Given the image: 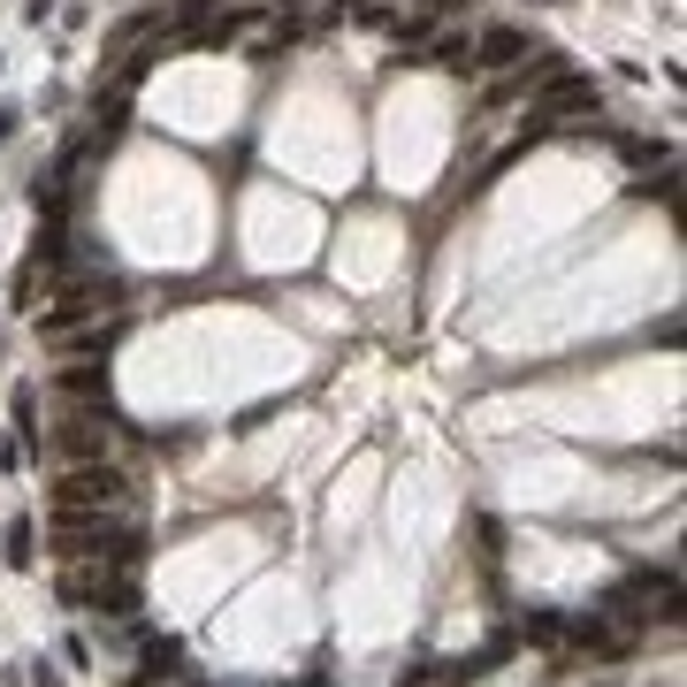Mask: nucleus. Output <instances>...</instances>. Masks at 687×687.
<instances>
[{"label":"nucleus","mask_w":687,"mask_h":687,"mask_svg":"<svg viewBox=\"0 0 687 687\" xmlns=\"http://www.w3.org/2000/svg\"><path fill=\"white\" fill-rule=\"evenodd\" d=\"M54 550L61 558H100V565H131L146 550V527L108 505V513H54Z\"/></svg>","instance_id":"obj_1"},{"label":"nucleus","mask_w":687,"mask_h":687,"mask_svg":"<svg viewBox=\"0 0 687 687\" xmlns=\"http://www.w3.org/2000/svg\"><path fill=\"white\" fill-rule=\"evenodd\" d=\"M108 505H131V482L108 459H85L54 482V513H108Z\"/></svg>","instance_id":"obj_2"},{"label":"nucleus","mask_w":687,"mask_h":687,"mask_svg":"<svg viewBox=\"0 0 687 687\" xmlns=\"http://www.w3.org/2000/svg\"><path fill=\"white\" fill-rule=\"evenodd\" d=\"M558 115H596V85L573 77V69H558V77L534 92V115H527V123L542 131V123H558Z\"/></svg>","instance_id":"obj_3"},{"label":"nucleus","mask_w":687,"mask_h":687,"mask_svg":"<svg viewBox=\"0 0 687 687\" xmlns=\"http://www.w3.org/2000/svg\"><path fill=\"white\" fill-rule=\"evenodd\" d=\"M100 299H115V291H100V283H85V291H69L61 306H46V314H38V337H54V344H61L69 329H85V322H100V314H108Z\"/></svg>","instance_id":"obj_4"},{"label":"nucleus","mask_w":687,"mask_h":687,"mask_svg":"<svg viewBox=\"0 0 687 687\" xmlns=\"http://www.w3.org/2000/svg\"><path fill=\"white\" fill-rule=\"evenodd\" d=\"M54 390L69 405H108V367L100 359H69V367H54Z\"/></svg>","instance_id":"obj_5"},{"label":"nucleus","mask_w":687,"mask_h":687,"mask_svg":"<svg viewBox=\"0 0 687 687\" xmlns=\"http://www.w3.org/2000/svg\"><path fill=\"white\" fill-rule=\"evenodd\" d=\"M138 687H169L183 680V642H161V634H146L138 642V673H131Z\"/></svg>","instance_id":"obj_6"},{"label":"nucleus","mask_w":687,"mask_h":687,"mask_svg":"<svg viewBox=\"0 0 687 687\" xmlns=\"http://www.w3.org/2000/svg\"><path fill=\"white\" fill-rule=\"evenodd\" d=\"M474 61H482V69H513V61H527V31H513V23H489V31L474 38Z\"/></svg>","instance_id":"obj_7"},{"label":"nucleus","mask_w":687,"mask_h":687,"mask_svg":"<svg viewBox=\"0 0 687 687\" xmlns=\"http://www.w3.org/2000/svg\"><path fill=\"white\" fill-rule=\"evenodd\" d=\"M519 634H527V642H565V619H550V611H534V619H519Z\"/></svg>","instance_id":"obj_8"},{"label":"nucleus","mask_w":687,"mask_h":687,"mask_svg":"<svg viewBox=\"0 0 687 687\" xmlns=\"http://www.w3.org/2000/svg\"><path fill=\"white\" fill-rule=\"evenodd\" d=\"M466 54H474V38H466V31H451V38H436V61H443V69H459Z\"/></svg>","instance_id":"obj_9"},{"label":"nucleus","mask_w":687,"mask_h":687,"mask_svg":"<svg viewBox=\"0 0 687 687\" xmlns=\"http://www.w3.org/2000/svg\"><path fill=\"white\" fill-rule=\"evenodd\" d=\"M0 542H8V558H15V565H31V519H8V534H0Z\"/></svg>","instance_id":"obj_10"},{"label":"nucleus","mask_w":687,"mask_h":687,"mask_svg":"<svg viewBox=\"0 0 687 687\" xmlns=\"http://www.w3.org/2000/svg\"><path fill=\"white\" fill-rule=\"evenodd\" d=\"M206 8H214V0H183V8H176V23H183V31H191V23H206Z\"/></svg>","instance_id":"obj_11"},{"label":"nucleus","mask_w":687,"mask_h":687,"mask_svg":"<svg viewBox=\"0 0 687 687\" xmlns=\"http://www.w3.org/2000/svg\"><path fill=\"white\" fill-rule=\"evenodd\" d=\"M169 687H199V680H169Z\"/></svg>","instance_id":"obj_12"},{"label":"nucleus","mask_w":687,"mask_h":687,"mask_svg":"<svg viewBox=\"0 0 687 687\" xmlns=\"http://www.w3.org/2000/svg\"><path fill=\"white\" fill-rule=\"evenodd\" d=\"M534 8H550V0H534Z\"/></svg>","instance_id":"obj_13"}]
</instances>
